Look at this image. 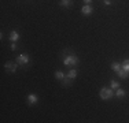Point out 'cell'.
<instances>
[{
	"instance_id": "1",
	"label": "cell",
	"mask_w": 129,
	"mask_h": 123,
	"mask_svg": "<svg viewBox=\"0 0 129 123\" xmlns=\"http://www.w3.org/2000/svg\"><path fill=\"white\" fill-rule=\"evenodd\" d=\"M78 57L76 55H67V56L63 57V64L67 67H73V66H77L78 64Z\"/></svg>"
},
{
	"instance_id": "2",
	"label": "cell",
	"mask_w": 129,
	"mask_h": 123,
	"mask_svg": "<svg viewBox=\"0 0 129 123\" xmlns=\"http://www.w3.org/2000/svg\"><path fill=\"white\" fill-rule=\"evenodd\" d=\"M114 94H115L114 90H113L111 88H106V86L102 88V89H100V92H99V96H100L102 100H110Z\"/></svg>"
},
{
	"instance_id": "3",
	"label": "cell",
	"mask_w": 129,
	"mask_h": 123,
	"mask_svg": "<svg viewBox=\"0 0 129 123\" xmlns=\"http://www.w3.org/2000/svg\"><path fill=\"white\" fill-rule=\"evenodd\" d=\"M29 62H30V57L27 56L26 53H21V55H18V57H17V63L19 64V66H26V64H29Z\"/></svg>"
},
{
	"instance_id": "4",
	"label": "cell",
	"mask_w": 129,
	"mask_h": 123,
	"mask_svg": "<svg viewBox=\"0 0 129 123\" xmlns=\"http://www.w3.org/2000/svg\"><path fill=\"white\" fill-rule=\"evenodd\" d=\"M93 12V7L92 4H84V7L81 8V14L82 15H91Z\"/></svg>"
},
{
	"instance_id": "5",
	"label": "cell",
	"mask_w": 129,
	"mask_h": 123,
	"mask_svg": "<svg viewBox=\"0 0 129 123\" xmlns=\"http://www.w3.org/2000/svg\"><path fill=\"white\" fill-rule=\"evenodd\" d=\"M4 69H6V71L15 73V71H17V69H18V66H17L15 63H11V62H7V63L4 64Z\"/></svg>"
},
{
	"instance_id": "6",
	"label": "cell",
	"mask_w": 129,
	"mask_h": 123,
	"mask_svg": "<svg viewBox=\"0 0 129 123\" xmlns=\"http://www.w3.org/2000/svg\"><path fill=\"white\" fill-rule=\"evenodd\" d=\"M8 38H10V41H11V42H17L18 40L21 38L19 32H17V30H13V32L10 33V36H8Z\"/></svg>"
},
{
	"instance_id": "7",
	"label": "cell",
	"mask_w": 129,
	"mask_h": 123,
	"mask_svg": "<svg viewBox=\"0 0 129 123\" xmlns=\"http://www.w3.org/2000/svg\"><path fill=\"white\" fill-rule=\"evenodd\" d=\"M37 101H39V96H37V94H35V93L27 94V103H29L30 105H33V104H37Z\"/></svg>"
},
{
	"instance_id": "8",
	"label": "cell",
	"mask_w": 129,
	"mask_h": 123,
	"mask_svg": "<svg viewBox=\"0 0 129 123\" xmlns=\"http://www.w3.org/2000/svg\"><path fill=\"white\" fill-rule=\"evenodd\" d=\"M115 96L118 97V98H124L125 96H126V90H125V89H122V88H118L115 90Z\"/></svg>"
},
{
	"instance_id": "9",
	"label": "cell",
	"mask_w": 129,
	"mask_h": 123,
	"mask_svg": "<svg viewBox=\"0 0 129 123\" xmlns=\"http://www.w3.org/2000/svg\"><path fill=\"white\" fill-rule=\"evenodd\" d=\"M117 74H118V77H119L121 79H128V78H129V73L126 71V70H124V69H121Z\"/></svg>"
},
{
	"instance_id": "10",
	"label": "cell",
	"mask_w": 129,
	"mask_h": 123,
	"mask_svg": "<svg viewBox=\"0 0 129 123\" xmlns=\"http://www.w3.org/2000/svg\"><path fill=\"white\" fill-rule=\"evenodd\" d=\"M121 69H122V64L121 63H118V62H113V63H111V70H113V71L118 73Z\"/></svg>"
},
{
	"instance_id": "11",
	"label": "cell",
	"mask_w": 129,
	"mask_h": 123,
	"mask_svg": "<svg viewBox=\"0 0 129 123\" xmlns=\"http://www.w3.org/2000/svg\"><path fill=\"white\" fill-rule=\"evenodd\" d=\"M54 75H55V78H56L58 81H60V82H62L63 79L66 78V74H64L63 71H55V74H54Z\"/></svg>"
},
{
	"instance_id": "12",
	"label": "cell",
	"mask_w": 129,
	"mask_h": 123,
	"mask_svg": "<svg viewBox=\"0 0 129 123\" xmlns=\"http://www.w3.org/2000/svg\"><path fill=\"white\" fill-rule=\"evenodd\" d=\"M110 88L113 89V90H117L118 88H121V85H119L118 81H115V79H113L111 82H110Z\"/></svg>"
},
{
	"instance_id": "13",
	"label": "cell",
	"mask_w": 129,
	"mask_h": 123,
	"mask_svg": "<svg viewBox=\"0 0 129 123\" xmlns=\"http://www.w3.org/2000/svg\"><path fill=\"white\" fill-rule=\"evenodd\" d=\"M72 81H73V79L69 78V77L66 75V78H64L63 81H62V86H63V88H67V86H70V85H72Z\"/></svg>"
},
{
	"instance_id": "14",
	"label": "cell",
	"mask_w": 129,
	"mask_h": 123,
	"mask_svg": "<svg viewBox=\"0 0 129 123\" xmlns=\"http://www.w3.org/2000/svg\"><path fill=\"white\" fill-rule=\"evenodd\" d=\"M67 77H69V78H72V79H76V77H77V70L72 69L69 71V74H67Z\"/></svg>"
},
{
	"instance_id": "15",
	"label": "cell",
	"mask_w": 129,
	"mask_h": 123,
	"mask_svg": "<svg viewBox=\"0 0 129 123\" xmlns=\"http://www.w3.org/2000/svg\"><path fill=\"white\" fill-rule=\"evenodd\" d=\"M59 4L62 6V7H70V6H72V0H60Z\"/></svg>"
},
{
	"instance_id": "16",
	"label": "cell",
	"mask_w": 129,
	"mask_h": 123,
	"mask_svg": "<svg viewBox=\"0 0 129 123\" xmlns=\"http://www.w3.org/2000/svg\"><path fill=\"white\" fill-rule=\"evenodd\" d=\"M122 69H124V70H126V71L129 73V59H125L124 62H122Z\"/></svg>"
},
{
	"instance_id": "17",
	"label": "cell",
	"mask_w": 129,
	"mask_h": 123,
	"mask_svg": "<svg viewBox=\"0 0 129 123\" xmlns=\"http://www.w3.org/2000/svg\"><path fill=\"white\" fill-rule=\"evenodd\" d=\"M103 3H104V6H110V4H111L110 0H103Z\"/></svg>"
},
{
	"instance_id": "18",
	"label": "cell",
	"mask_w": 129,
	"mask_h": 123,
	"mask_svg": "<svg viewBox=\"0 0 129 123\" xmlns=\"http://www.w3.org/2000/svg\"><path fill=\"white\" fill-rule=\"evenodd\" d=\"M11 49H13V51H15V49H17V44H15V42H13V44H11Z\"/></svg>"
},
{
	"instance_id": "19",
	"label": "cell",
	"mask_w": 129,
	"mask_h": 123,
	"mask_svg": "<svg viewBox=\"0 0 129 123\" xmlns=\"http://www.w3.org/2000/svg\"><path fill=\"white\" fill-rule=\"evenodd\" d=\"M82 2H84V4H91L92 0H82Z\"/></svg>"
}]
</instances>
